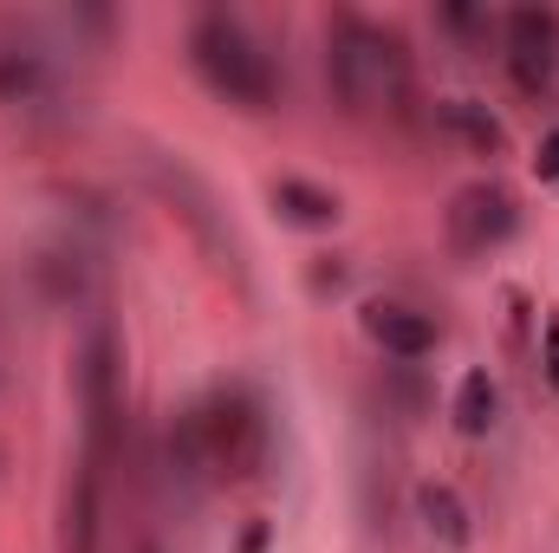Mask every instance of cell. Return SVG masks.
I'll return each instance as SVG.
<instances>
[{"label": "cell", "mask_w": 559, "mask_h": 553, "mask_svg": "<svg viewBox=\"0 0 559 553\" xmlns=\"http://www.w3.org/2000/svg\"><path fill=\"white\" fill-rule=\"evenodd\" d=\"M195 436H202V462L209 475H228V482H248L261 462H267V411L254 391L241 385H222L195 404Z\"/></svg>", "instance_id": "4"}, {"label": "cell", "mask_w": 559, "mask_h": 553, "mask_svg": "<svg viewBox=\"0 0 559 553\" xmlns=\"http://www.w3.org/2000/svg\"><path fill=\"white\" fill-rule=\"evenodd\" d=\"M508 72L527 98H547L559 79V13L554 7H514L508 13Z\"/></svg>", "instance_id": "5"}, {"label": "cell", "mask_w": 559, "mask_h": 553, "mask_svg": "<svg viewBox=\"0 0 559 553\" xmlns=\"http://www.w3.org/2000/svg\"><path fill=\"white\" fill-rule=\"evenodd\" d=\"M189 59L202 72V85L222 105H235V111H267L280 98V72H274V59H267V46L235 13H222V7H209L189 26Z\"/></svg>", "instance_id": "2"}, {"label": "cell", "mask_w": 559, "mask_h": 553, "mask_svg": "<svg viewBox=\"0 0 559 553\" xmlns=\"http://www.w3.org/2000/svg\"><path fill=\"white\" fill-rule=\"evenodd\" d=\"M98 482H105V469L92 456H79L66 475V495H59V553H98V534H105Z\"/></svg>", "instance_id": "7"}, {"label": "cell", "mask_w": 559, "mask_h": 553, "mask_svg": "<svg viewBox=\"0 0 559 553\" xmlns=\"http://www.w3.org/2000/svg\"><path fill=\"white\" fill-rule=\"evenodd\" d=\"M143 553H156V548H143Z\"/></svg>", "instance_id": "17"}, {"label": "cell", "mask_w": 559, "mask_h": 553, "mask_svg": "<svg viewBox=\"0 0 559 553\" xmlns=\"http://www.w3.org/2000/svg\"><path fill=\"white\" fill-rule=\"evenodd\" d=\"M417 508H423V521H429V534H436L442 548H468V541H475V528H468V508H462V495H455L449 482H423Z\"/></svg>", "instance_id": "10"}, {"label": "cell", "mask_w": 559, "mask_h": 553, "mask_svg": "<svg viewBox=\"0 0 559 553\" xmlns=\"http://www.w3.org/2000/svg\"><path fill=\"white\" fill-rule=\"evenodd\" d=\"M325 79L352 118L397 111L411 98V52L391 26H378L365 13H338L325 26Z\"/></svg>", "instance_id": "1"}, {"label": "cell", "mask_w": 559, "mask_h": 553, "mask_svg": "<svg viewBox=\"0 0 559 553\" xmlns=\"http://www.w3.org/2000/svg\"><path fill=\"white\" fill-rule=\"evenodd\" d=\"M540 372H547V385L559 391V319H547V339H540Z\"/></svg>", "instance_id": "15"}, {"label": "cell", "mask_w": 559, "mask_h": 553, "mask_svg": "<svg viewBox=\"0 0 559 553\" xmlns=\"http://www.w3.org/2000/svg\"><path fill=\"white\" fill-rule=\"evenodd\" d=\"M534 169H540V183H559V131H554V138H540V156H534Z\"/></svg>", "instance_id": "16"}, {"label": "cell", "mask_w": 559, "mask_h": 553, "mask_svg": "<svg viewBox=\"0 0 559 553\" xmlns=\"http://www.w3.org/2000/svg\"><path fill=\"white\" fill-rule=\"evenodd\" d=\"M39 79H46V72H39L33 52H7V46H0V98H33Z\"/></svg>", "instance_id": "14"}, {"label": "cell", "mask_w": 559, "mask_h": 553, "mask_svg": "<svg viewBox=\"0 0 559 553\" xmlns=\"http://www.w3.org/2000/svg\"><path fill=\"white\" fill-rule=\"evenodd\" d=\"M365 332H371V345H384L404 365H417V358L436 352V326L423 319L417 306H404V299H371L365 306Z\"/></svg>", "instance_id": "9"}, {"label": "cell", "mask_w": 559, "mask_h": 553, "mask_svg": "<svg viewBox=\"0 0 559 553\" xmlns=\"http://www.w3.org/2000/svg\"><path fill=\"white\" fill-rule=\"evenodd\" d=\"M495 411H501L495 378H488V372H468V378L455 385V423H462L468 436H488V430H495Z\"/></svg>", "instance_id": "13"}, {"label": "cell", "mask_w": 559, "mask_h": 553, "mask_svg": "<svg viewBox=\"0 0 559 553\" xmlns=\"http://www.w3.org/2000/svg\"><path fill=\"white\" fill-rule=\"evenodd\" d=\"M274 209L299 228H332L338 222V196H325L319 183H299V176H280L274 183Z\"/></svg>", "instance_id": "11"}, {"label": "cell", "mask_w": 559, "mask_h": 553, "mask_svg": "<svg viewBox=\"0 0 559 553\" xmlns=\"http://www.w3.org/2000/svg\"><path fill=\"white\" fill-rule=\"evenodd\" d=\"M521 228V209L501 183H468L455 202H449V248L455 255H488L501 248L508 235Z\"/></svg>", "instance_id": "6"}, {"label": "cell", "mask_w": 559, "mask_h": 553, "mask_svg": "<svg viewBox=\"0 0 559 553\" xmlns=\"http://www.w3.org/2000/svg\"><path fill=\"white\" fill-rule=\"evenodd\" d=\"M156 189H163V196L176 202V215H182V222H189V228L209 242V255H222V261L235 268V235L222 228V215H215V196H209V189H202V183H195L182 163H176V169H163V163H156Z\"/></svg>", "instance_id": "8"}, {"label": "cell", "mask_w": 559, "mask_h": 553, "mask_svg": "<svg viewBox=\"0 0 559 553\" xmlns=\"http://www.w3.org/2000/svg\"><path fill=\"white\" fill-rule=\"evenodd\" d=\"M79 404H85V456L105 469L124 449V339L98 319L79 345Z\"/></svg>", "instance_id": "3"}, {"label": "cell", "mask_w": 559, "mask_h": 553, "mask_svg": "<svg viewBox=\"0 0 559 553\" xmlns=\"http://www.w3.org/2000/svg\"><path fill=\"white\" fill-rule=\"evenodd\" d=\"M442 125L455 131V138L468 143V150H481V156H495L501 143H508V131H501V118L481 105V98H442Z\"/></svg>", "instance_id": "12"}]
</instances>
